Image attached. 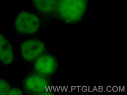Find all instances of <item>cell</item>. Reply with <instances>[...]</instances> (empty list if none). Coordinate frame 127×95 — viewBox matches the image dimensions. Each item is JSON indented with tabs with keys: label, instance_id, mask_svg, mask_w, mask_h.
Listing matches in <instances>:
<instances>
[{
	"label": "cell",
	"instance_id": "9",
	"mask_svg": "<svg viewBox=\"0 0 127 95\" xmlns=\"http://www.w3.org/2000/svg\"><path fill=\"white\" fill-rule=\"evenodd\" d=\"M24 92L23 90L21 89V88L17 87L15 86H12L11 89H9L8 95H23Z\"/></svg>",
	"mask_w": 127,
	"mask_h": 95
},
{
	"label": "cell",
	"instance_id": "8",
	"mask_svg": "<svg viewBox=\"0 0 127 95\" xmlns=\"http://www.w3.org/2000/svg\"><path fill=\"white\" fill-rule=\"evenodd\" d=\"M12 85L5 79L0 78V95H8Z\"/></svg>",
	"mask_w": 127,
	"mask_h": 95
},
{
	"label": "cell",
	"instance_id": "3",
	"mask_svg": "<svg viewBox=\"0 0 127 95\" xmlns=\"http://www.w3.org/2000/svg\"><path fill=\"white\" fill-rule=\"evenodd\" d=\"M48 51L49 46L45 40L31 37L21 41L18 47V56L22 62L32 64Z\"/></svg>",
	"mask_w": 127,
	"mask_h": 95
},
{
	"label": "cell",
	"instance_id": "1",
	"mask_svg": "<svg viewBox=\"0 0 127 95\" xmlns=\"http://www.w3.org/2000/svg\"><path fill=\"white\" fill-rule=\"evenodd\" d=\"M47 25L33 11L22 10L17 12L14 17L12 29L17 36L31 38L43 33Z\"/></svg>",
	"mask_w": 127,
	"mask_h": 95
},
{
	"label": "cell",
	"instance_id": "7",
	"mask_svg": "<svg viewBox=\"0 0 127 95\" xmlns=\"http://www.w3.org/2000/svg\"><path fill=\"white\" fill-rule=\"evenodd\" d=\"M15 51L9 38L0 31V64L9 67L15 63Z\"/></svg>",
	"mask_w": 127,
	"mask_h": 95
},
{
	"label": "cell",
	"instance_id": "6",
	"mask_svg": "<svg viewBox=\"0 0 127 95\" xmlns=\"http://www.w3.org/2000/svg\"><path fill=\"white\" fill-rule=\"evenodd\" d=\"M58 0H31L33 11L47 24L55 19V12Z\"/></svg>",
	"mask_w": 127,
	"mask_h": 95
},
{
	"label": "cell",
	"instance_id": "2",
	"mask_svg": "<svg viewBox=\"0 0 127 95\" xmlns=\"http://www.w3.org/2000/svg\"><path fill=\"white\" fill-rule=\"evenodd\" d=\"M87 0H58L55 19L68 25L80 23L85 17Z\"/></svg>",
	"mask_w": 127,
	"mask_h": 95
},
{
	"label": "cell",
	"instance_id": "5",
	"mask_svg": "<svg viewBox=\"0 0 127 95\" xmlns=\"http://www.w3.org/2000/svg\"><path fill=\"white\" fill-rule=\"evenodd\" d=\"M32 64L33 72L49 77L58 70L59 59L56 55L48 52L40 56Z\"/></svg>",
	"mask_w": 127,
	"mask_h": 95
},
{
	"label": "cell",
	"instance_id": "4",
	"mask_svg": "<svg viewBox=\"0 0 127 95\" xmlns=\"http://www.w3.org/2000/svg\"><path fill=\"white\" fill-rule=\"evenodd\" d=\"M21 89L24 92L31 95H47L54 88L50 86L49 77L35 72H31L24 76L21 81Z\"/></svg>",
	"mask_w": 127,
	"mask_h": 95
}]
</instances>
